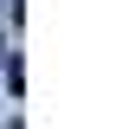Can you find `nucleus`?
Listing matches in <instances>:
<instances>
[]
</instances>
